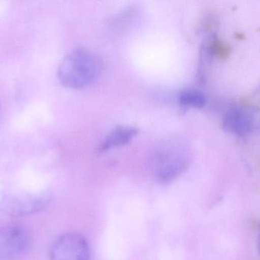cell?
I'll list each match as a JSON object with an SVG mask.
<instances>
[{
  "label": "cell",
  "instance_id": "6da1fadb",
  "mask_svg": "<svg viewBox=\"0 0 260 260\" xmlns=\"http://www.w3.org/2000/svg\"><path fill=\"white\" fill-rule=\"evenodd\" d=\"M102 68V61L95 53L86 49H75L61 61L58 79L63 86L80 90L94 82Z\"/></svg>",
  "mask_w": 260,
  "mask_h": 260
},
{
  "label": "cell",
  "instance_id": "7a4b0ae2",
  "mask_svg": "<svg viewBox=\"0 0 260 260\" xmlns=\"http://www.w3.org/2000/svg\"><path fill=\"white\" fill-rule=\"evenodd\" d=\"M187 158L181 147L167 145L154 151L150 160L151 175L160 184H169L186 169Z\"/></svg>",
  "mask_w": 260,
  "mask_h": 260
},
{
  "label": "cell",
  "instance_id": "3957f363",
  "mask_svg": "<svg viewBox=\"0 0 260 260\" xmlns=\"http://www.w3.org/2000/svg\"><path fill=\"white\" fill-rule=\"evenodd\" d=\"M51 199V193L47 190L9 192L2 198L0 210L9 216H27L45 209Z\"/></svg>",
  "mask_w": 260,
  "mask_h": 260
},
{
  "label": "cell",
  "instance_id": "277c9868",
  "mask_svg": "<svg viewBox=\"0 0 260 260\" xmlns=\"http://www.w3.org/2000/svg\"><path fill=\"white\" fill-rule=\"evenodd\" d=\"M89 246L86 240L76 233L61 235L53 244L50 260H89Z\"/></svg>",
  "mask_w": 260,
  "mask_h": 260
},
{
  "label": "cell",
  "instance_id": "5b68a950",
  "mask_svg": "<svg viewBox=\"0 0 260 260\" xmlns=\"http://www.w3.org/2000/svg\"><path fill=\"white\" fill-rule=\"evenodd\" d=\"M29 235L24 227L18 224L0 228V260H15L27 248Z\"/></svg>",
  "mask_w": 260,
  "mask_h": 260
},
{
  "label": "cell",
  "instance_id": "8992f818",
  "mask_svg": "<svg viewBox=\"0 0 260 260\" xmlns=\"http://www.w3.org/2000/svg\"><path fill=\"white\" fill-rule=\"evenodd\" d=\"M137 134L138 130L133 127H118L105 137L99 147V151L105 152L127 145Z\"/></svg>",
  "mask_w": 260,
  "mask_h": 260
},
{
  "label": "cell",
  "instance_id": "52a82bcc",
  "mask_svg": "<svg viewBox=\"0 0 260 260\" xmlns=\"http://www.w3.org/2000/svg\"><path fill=\"white\" fill-rule=\"evenodd\" d=\"M179 102L183 106L199 108L204 104V97L198 92L185 90L180 93Z\"/></svg>",
  "mask_w": 260,
  "mask_h": 260
}]
</instances>
